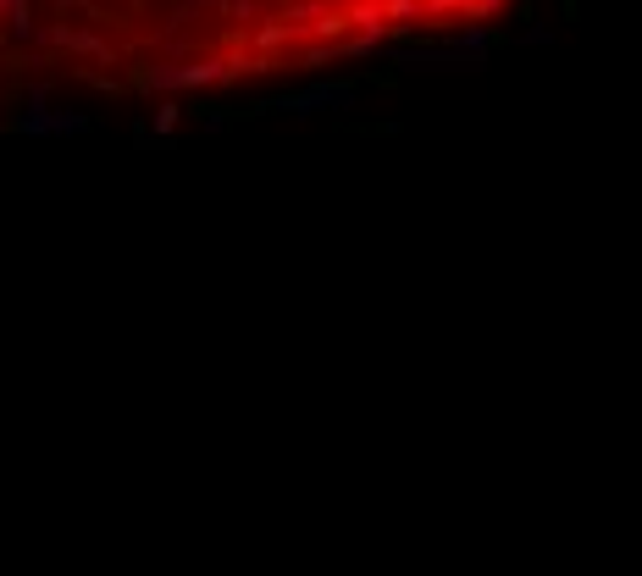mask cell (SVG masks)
<instances>
[{
  "instance_id": "cell-2",
  "label": "cell",
  "mask_w": 642,
  "mask_h": 576,
  "mask_svg": "<svg viewBox=\"0 0 642 576\" xmlns=\"http://www.w3.org/2000/svg\"><path fill=\"white\" fill-rule=\"evenodd\" d=\"M349 84H316V89H305V95H294L288 100V111H299V117H305V111H321V106H349Z\"/></svg>"
},
{
  "instance_id": "cell-3",
  "label": "cell",
  "mask_w": 642,
  "mask_h": 576,
  "mask_svg": "<svg viewBox=\"0 0 642 576\" xmlns=\"http://www.w3.org/2000/svg\"><path fill=\"white\" fill-rule=\"evenodd\" d=\"M172 122H178V106H172V100H167V106L155 111V133H167V128H172Z\"/></svg>"
},
{
  "instance_id": "cell-1",
  "label": "cell",
  "mask_w": 642,
  "mask_h": 576,
  "mask_svg": "<svg viewBox=\"0 0 642 576\" xmlns=\"http://www.w3.org/2000/svg\"><path fill=\"white\" fill-rule=\"evenodd\" d=\"M12 128H17V133H34V139H50V133H84L89 122H84V111H50L45 100L34 95V106L17 111Z\"/></svg>"
}]
</instances>
